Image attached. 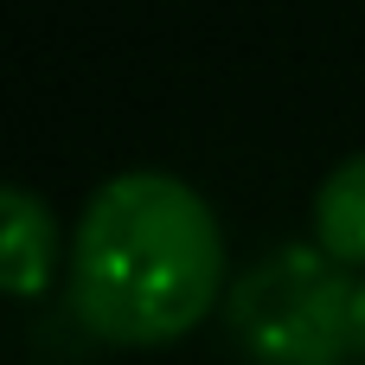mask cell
Masks as SVG:
<instances>
[{
    "mask_svg": "<svg viewBox=\"0 0 365 365\" xmlns=\"http://www.w3.org/2000/svg\"><path fill=\"white\" fill-rule=\"evenodd\" d=\"M225 295L218 212L173 173H115L71 237V308L109 346H173Z\"/></svg>",
    "mask_w": 365,
    "mask_h": 365,
    "instance_id": "obj_1",
    "label": "cell"
},
{
    "mask_svg": "<svg viewBox=\"0 0 365 365\" xmlns=\"http://www.w3.org/2000/svg\"><path fill=\"white\" fill-rule=\"evenodd\" d=\"M353 289L321 244H282L231 289V334L257 365H346Z\"/></svg>",
    "mask_w": 365,
    "mask_h": 365,
    "instance_id": "obj_2",
    "label": "cell"
},
{
    "mask_svg": "<svg viewBox=\"0 0 365 365\" xmlns=\"http://www.w3.org/2000/svg\"><path fill=\"white\" fill-rule=\"evenodd\" d=\"M51 269H58V218L51 205L32 192V186H6L0 192V282L32 302L51 289Z\"/></svg>",
    "mask_w": 365,
    "mask_h": 365,
    "instance_id": "obj_3",
    "label": "cell"
},
{
    "mask_svg": "<svg viewBox=\"0 0 365 365\" xmlns=\"http://www.w3.org/2000/svg\"><path fill=\"white\" fill-rule=\"evenodd\" d=\"M314 244L340 269H365V154H346L321 180V192H314Z\"/></svg>",
    "mask_w": 365,
    "mask_h": 365,
    "instance_id": "obj_4",
    "label": "cell"
},
{
    "mask_svg": "<svg viewBox=\"0 0 365 365\" xmlns=\"http://www.w3.org/2000/svg\"><path fill=\"white\" fill-rule=\"evenodd\" d=\"M353 353L365 359V276H359V289H353Z\"/></svg>",
    "mask_w": 365,
    "mask_h": 365,
    "instance_id": "obj_5",
    "label": "cell"
}]
</instances>
